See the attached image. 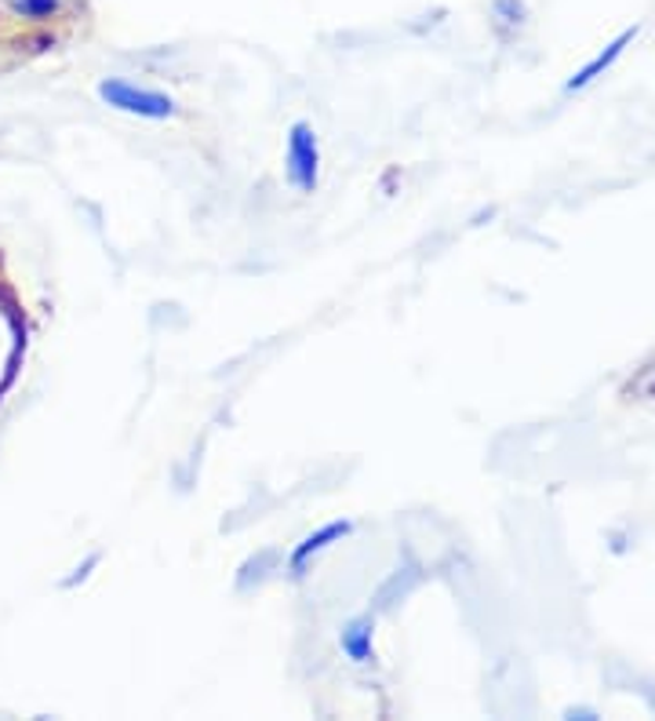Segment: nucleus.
<instances>
[{
	"mask_svg": "<svg viewBox=\"0 0 655 721\" xmlns=\"http://www.w3.org/2000/svg\"><path fill=\"white\" fill-rule=\"evenodd\" d=\"M99 99L113 110L135 113V117H146V121H164V117H172L175 113V102L164 96V91L135 88V85H128V80H117V77L102 80Z\"/></svg>",
	"mask_w": 655,
	"mask_h": 721,
	"instance_id": "obj_1",
	"label": "nucleus"
},
{
	"mask_svg": "<svg viewBox=\"0 0 655 721\" xmlns=\"http://www.w3.org/2000/svg\"><path fill=\"white\" fill-rule=\"evenodd\" d=\"M8 4L26 18H48L59 12V0H8Z\"/></svg>",
	"mask_w": 655,
	"mask_h": 721,
	"instance_id": "obj_6",
	"label": "nucleus"
},
{
	"mask_svg": "<svg viewBox=\"0 0 655 721\" xmlns=\"http://www.w3.org/2000/svg\"><path fill=\"white\" fill-rule=\"evenodd\" d=\"M288 183L295 186L299 194H314L317 179H320V146L317 135L306 121H295L288 128Z\"/></svg>",
	"mask_w": 655,
	"mask_h": 721,
	"instance_id": "obj_2",
	"label": "nucleus"
},
{
	"mask_svg": "<svg viewBox=\"0 0 655 721\" xmlns=\"http://www.w3.org/2000/svg\"><path fill=\"white\" fill-rule=\"evenodd\" d=\"M630 37H633V29H627V34H622V37L616 40V45H608V51H601V55H597L594 62H590V66H582V70L576 73V77L568 80V91H576V88H582V85H590V80H594L601 70H608L612 62L619 59V51H622V45H627Z\"/></svg>",
	"mask_w": 655,
	"mask_h": 721,
	"instance_id": "obj_5",
	"label": "nucleus"
},
{
	"mask_svg": "<svg viewBox=\"0 0 655 721\" xmlns=\"http://www.w3.org/2000/svg\"><path fill=\"white\" fill-rule=\"evenodd\" d=\"M339 645H342V652H347L353 663H371V660H376V645H371V620H368V616H357L353 623L342 626Z\"/></svg>",
	"mask_w": 655,
	"mask_h": 721,
	"instance_id": "obj_4",
	"label": "nucleus"
},
{
	"mask_svg": "<svg viewBox=\"0 0 655 721\" xmlns=\"http://www.w3.org/2000/svg\"><path fill=\"white\" fill-rule=\"evenodd\" d=\"M350 529H353V525H350V521H328V525H325V529H320V532H314V536H306L303 543H299V547H295V550H291V561H288V565H291V572H303V565H306V561H310V558H314V554H320V550H328V547H331V543H336V539H342V536H347V532H350Z\"/></svg>",
	"mask_w": 655,
	"mask_h": 721,
	"instance_id": "obj_3",
	"label": "nucleus"
}]
</instances>
